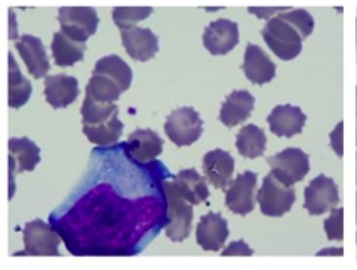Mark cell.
Returning <instances> with one entry per match:
<instances>
[{
	"label": "cell",
	"instance_id": "obj_39",
	"mask_svg": "<svg viewBox=\"0 0 357 270\" xmlns=\"http://www.w3.org/2000/svg\"><path fill=\"white\" fill-rule=\"evenodd\" d=\"M356 243H357V234H356Z\"/></svg>",
	"mask_w": 357,
	"mask_h": 270
},
{
	"label": "cell",
	"instance_id": "obj_18",
	"mask_svg": "<svg viewBox=\"0 0 357 270\" xmlns=\"http://www.w3.org/2000/svg\"><path fill=\"white\" fill-rule=\"evenodd\" d=\"M44 96L49 106L62 110L73 105L79 96V82L68 74H56L44 79Z\"/></svg>",
	"mask_w": 357,
	"mask_h": 270
},
{
	"label": "cell",
	"instance_id": "obj_12",
	"mask_svg": "<svg viewBox=\"0 0 357 270\" xmlns=\"http://www.w3.org/2000/svg\"><path fill=\"white\" fill-rule=\"evenodd\" d=\"M163 147L165 143L161 136L149 128L148 130H135L126 143L123 144L128 156L139 165L151 163L153 160H156L163 153Z\"/></svg>",
	"mask_w": 357,
	"mask_h": 270
},
{
	"label": "cell",
	"instance_id": "obj_11",
	"mask_svg": "<svg viewBox=\"0 0 357 270\" xmlns=\"http://www.w3.org/2000/svg\"><path fill=\"white\" fill-rule=\"evenodd\" d=\"M121 43L131 59L146 62L160 51V39L151 29L146 27H126L119 29Z\"/></svg>",
	"mask_w": 357,
	"mask_h": 270
},
{
	"label": "cell",
	"instance_id": "obj_36",
	"mask_svg": "<svg viewBox=\"0 0 357 270\" xmlns=\"http://www.w3.org/2000/svg\"><path fill=\"white\" fill-rule=\"evenodd\" d=\"M356 185H357V153H356Z\"/></svg>",
	"mask_w": 357,
	"mask_h": 270
},
{
	"label": "cell",
	"instance_id": "obj_32",
	"mask_svg": "<svg viewBox=\"0 0 357 270\" xmlns=\"http://www.w3.org/2000/svg\"><path fill=\"white\" fill-rule=\"evenodd\" d=\"M231 255H242V257H250L253 255V248L248 247L245 243V240H235L228 245L227 248L222 250V257H231Z\"/></svg>",
	"mask_w": 357,
	"mask_h": 270
},
{
	"label": "cell",
	"instance_id": "obj_29",
	"mask_svg": "<svg viewBox=\"0 0 357 270\" xmlns=\"http://www.w3.org/2000/svg\"><path fill=\"white\" fill-rule=\"evenodd\" d=\"M153 14V7H114L113 22L119 29L135 27L141 20Z\"/></svg>",
	"mask_w": 357,
	"mask_h": 270
},
{
	"label": "cell",
	"instance_id": "obj_25",
	"mask_svg": "<svg viewBox=\"0 0 357 270\" xmlns=\"http://www.w3.org/2000/svg\"><path fill=\"white\" fill-rule=\"evenodd\" d=\"M31 96V81L20 73L19 64L15 62L12 52H9V106L12 110H20L24 105H27Z\"/></svg>",
	"mask_w": 357,
	"mask_h": 270
},
{
	"label": "cell",
	"instance_id": "obj_24",
	"mask_svg": "<svg viewBox=\"0 0 357 270\" xmlns=\"http://www.w3.org/2000/svg\"><path fill=\"white\" fill-rule=\"evenodd\" d=\"M235 147L243 158H248V160L260 158L264 156L265 148H267V136H265V131L255 124H245L236 135Z\"/></svg>",
	"mask_w": 357,
	"mask_h": 270
},
{
	"label": "cell",
	"instance_id": "obj_4",
	"mask_svg": "<svg viewBox=\"0 0 357 270\" xmlns=\"http://www.w3.org/2000/svg\"><path fill=\"white\" fill-rule=\"evenodd\" d=\"M165 133L178 148L190 147L202 138L203 119L195 107H178L166 118Z\"/></svg>",
	"mask_w": 357,
	"mask_h": 270
},
{
	"label": "cell",
	"instance_id": "obj_33",
	"mask_svg": "<svg viewBox=\"0 0 357 270\" xmlns=\"http://www.w3.org/2000/svg\"><path fill=\"white\" fill-rule=\"evenodd\" d=\"M342 131H344V123L340 121L337 126H335V130L331 133V147L332 149L335 151V155L339 158L344 156V147H342Z\"/></svg>",
	"mask_w": 357,
	"mask_h": 270
},
{
	"label": "cell",
	"instance_id": "obj_22",
	"mask_svg": "<svg viewBox=\"0 0 357 270\" xmlns=\"http://www.w3.org/2000/svg\"><path fill=\"white\" fill-rule=\"evenodd\" d=\"M9 160L14 161L17 173L34 172L40 163V148L29 138H10Z\"/></svg>",
	"mask_w": 357,
	"mask_h": 270
},
{
	"label": "cell",
	"instance_id": "obj_26",
	"mask_svg": "<svg viewBox=\"0 0 357 270\" xmlns=\"http://www.w3.org/2000/svg\"><path fill=\"white\" fill-rule=\"evenodd\" d=\"M124 124L119 119V113H116L113 118H109L105 123L93 124V126H82V133L87 140L98 147H109V144L118 143L121 138Z\"/></svg>",
	"mask_w": 357,
	"mask_h": 270
},
{
	"label": "cell",
	"instance_id": "obj_35",
	"mask_svg": "<svg viewBox=\"0 0 357 270\" xmlns=\"http://www.w3.org/2000/svg\"><path fill=\"white\" fill-rule=\"evenodd\" d=\"M9 37H10L12 40H15V43H17V40H19L17 29H15V14L12 10H10V34H9Z\"/></svg>",
	"mask_w": 357,
	"mask_h": 270
},
{
	"label": "cell",
	"instance_id": "obj_38",
	"mask_svg": "<svg viewBox=\"0 0 357 270\" xmlns=\"http://www.w3.org/2000/svg\"><path fill=\"white\" fill-rule=\"evenodd\" d=\"M356 144H357V135H356Z\"/></svg>",
	"mask_w": 357,
	"mask_h": 270
},
{
	"label": "cell",
	"instance_id": "obj_1",
	"mask_svg": "<svg viewBox=\"0 0 357 270\" xmlns=\"http://www.w3.org/2000/svg\"><path fill=\"white\" fill-rule=\"evenodd\" d=\"M163 192L166 198V217H168L165 235L172 242H183L192 232L193 203L180 193L174 181H163Z\"/></svg>",
	"mask_w": 357,
	"mask_h": 270
},
{
	"label": "cell",
	"instance_id": "obj_9",
	"mask_svg": "<svg viewBox=\"0 0 357 270\" xmlns=\"http://www.w3.org/2000/svg\"><path fill=\"white\" fill-rule=\"evenodd\" d=\"M240 40L238 24L228 19H217L203 32V45L211 56H227Z\"/></svg>",
	"mask_w": 357,
	"mask_h": 270
},
{
	"label": "cell",
	"instance_id": "obj_21",
	"mask_svg": "<svg viewBox=\"0 0 357 270\" xmlns=\"http://www.w3.org/2000/svg\"><path fill=\"white\" fill-rule=\"evenodd\" d=\"M87 45L86 43H79V40L70 39L64 32L57 31L54 32L51 51L54 62L61 68H68V66H74L76 62L84 59Z\"/></svg>",
	"mask_w": 357,
	"mask_h": 270
},
{
	"label": "cell",
	"instance_id": "obj_23",
	"mask_svg": "<svg viewBox=\"0 0 357 270\" xmlns=\"http://www.w3.org/2000/svg\"><path fill=\"white\" fill-rule=\"evenodd\" d=\"M93 74H99V76H105L113 81L121 87L123 91H128L131 87L132 82V69L124 62L121 57L111 54V56L101 57L94 66Z\"/></svg>",
	"mask_w": 357,
	"mask_h": 270
},
{
	"label": "cell",
	"instance_id": "obj_37",
	"mask_svg": "<svg viewBox=\"0 0 357 270\" xmlns=\"http://www.w3.org/2000/svg\"><path fill=\"white\" fill-rule=\"evenodd\" d=\"M356 36H357V19H356Z\"/></svg>",
	"mask_w": 357,
	"mask_h": 270
},
{
	"label": "cell",
	"instance_id": "obj_27",
	"mask_svg": "<svg viewBox=\"0 0 357 270\" xmlns=\"http://www.w3.org/2000/svg\"><path fill=\"white\" fill-rule=\"evenodd\" d=\"M124 91L116 82L109 81L105 76L99 74H91L89 82L86 86V94L91 96L96 103H102V105H111L116 103Z\"/></svg>",
	"mask_w": 357,
	"mask_h": 270
},
{
	"label": "cell",
	"instance_id": "obj_16",
	"mask_svg": "<svg viewBox=\"0 0 357 270\" xmlns=\"http://www.w3.org/2000/svg\"><path fill=\"white\" fill-rule=\"evenodd\" d=\"M242 70L248 81L257 86H261L267 84L275 77L277 68L275 62L267 56V52L260 45L248 44L247 49H245Z\"/></svg>",
	"mask_w": 357,
	"mask_h": 270
},
{
	"label": "cell",
	"instance_id": "obj_13",
	"mask_svg": "<svg viewBox=\"0 0 357 270\" xmlns=\"http://www.w3.org/2000/svg\"><path fill=\"white\" fill-rule=\"evenodd\" d=\"M228 234V222L222 213L208 211L200 218L197 225V243L206 252H220L225 245Z\"/></svg>",
	"mask_w": 357,
	"mask_h": 270
},
{
	"label": "cell",
	"instance_id": "obj_7",
	"mask_svg": "<svg viewBox=\"0 0 357 270\" xmlns=\"http://www.w3.org/2000/svg\"><path fill=\"white\" fill-rule=\"evenodd\" d=\"M59 235L43 220H32L24 227V252L15 255H40V257H59Z\"/></svg>",
	"mask_w": 357,
	"mask_h": 270
},
{
	"label": "cell",
	"instance_id": "obj_2",
	"mask_svg": "<svg viewBox=\"0 0 357 270\" xmlns=\"http://www.w3.org/2000/svg\"><path fill=\"white\" fill-rule=\"evenodd\" d=\"M261 37L267 43L271 51L282 61L296 59L302 52V36L292 24L284 20L280 15L267 20L265 27L261 29Z\"/></svg>",
	"mask_w": 357,
	"mask_h": 270
},
{
	"label": "cell",
	"instance_id": "obj_6",
	"mask_svg": "<svg viewBox=\"0 0 357 270\" xmlns=\"http://www.w3.org/2000/svg\"><path fill=\"white\" fill-rule=\"evenodd\" d=\"M57 22L61 32L70 39L86 43L91 36L96 34L99 15L93 7H61L57 12Z\"/></svg>",
	"mask_w": 357,
	"mask_h": 270
},
{
	"label": "cell",
	"instance_id": "obj_8",
	"mask_svg": "<svg viewBox=\"0 0 357 270\" xmlns=\"http://www.w3.org/2000/svg\"><path fill=\"white\" fill-rule=\"evenodd\" d=\"M304 198V209L310 215H324L337 209L340 202L339 186L332 178L319 174L305 188Z\"/></svg>",
	"mask_w": 357,
	"mask_h": 270
},
{
	"label": "cell",
	"instance_id": "obj_17",
	"mask_svg": "<svg viewBox=\"0 0 357 270\" xmlns=\"http://www.w3.org/2000/svg\"><path fill=\"white\" fill-rule=\"evenodd\" d=\"M307 116L298 106L292 105H279L268 114L267 123L271 131L280 138H292V136L301 135L304 130Z\"/></svg>",
	"mask_w": 357,
	"mask_h": 270
},
{
	"label": "cell",
	"instance_id": "obj_3",
	"mask_svg": "<svg viewBox=\"0 0 357 270\" xmlns=\"http://www.w3.org/2000/svg\"><path fill=\"white\" fill-rule=\"evenodd\" d=\"M296 190L284 185L272 172L264 178L260 190L257 192V203L265 217L280 218L292 210L296 203Z\"/></svg>",
	"mask_w": 357,
	"mask_h": 270
},
{
	"label": "cell",
	"instance_id": "obj_34",
	"mask_svg": "<svg viewBox=\"0 0 357 270\" xmlns=\"http://www.w3.org/2000/svg\"><path fill=\"white\" fill-rule=\"evenodd\" d=\"M289 9H285V7H272V9H261V7H250V9H248V12H250V14H255L257 17L259 19H267V20H271L272 17L271 15L272 14H277V12H287Z\"/></svg>",
	"mask_w": 357,
	"mask_h": 270
},
{
	"label": "cell",
	"instance_id": "obj_20",
	"mask_svg": "<svg viewBox=\"0 0 357 270\" xmlns=\"http://www.w3.org/2000/svg\"><path fill=\"white\" fill-rule=\"evenodd\" d=\"M173 181L176 188L180 190V193L183 195L186 200L192 202L193 205H202V203H206V200H208L210 190L205 177H202L195 168L178 172Z\"/></svg>",
	"mask_w": 357,
	"mask_h": 270
},
{
	"label": "cell",
	"instance_id": "obj_5",
	"mask_svg": "<svg viewBox=\"0 0 357 270\" xmlns=\"http://www.w3.org/2000/svg\"><path fill=\"white\" fill-rule=\"evenodd\" d=\"M271 172L284 185L294 186L302 181L310 172V158L301 148H285L280 153L268 158Z\"/></svg>",
	"mask_w": 357,
	"mask_h": 270
},
{
	"label": "cell",
	"instance_id": "obj_15",
	"mask_svg": "<svg viewBox=\"0 0 357 270\" xmlns=\"http://www.w3.org/2000/svg\"><path fill=\"white\" fill-rule=\"evenodd\" d=\"M15 49H17L22 61L26 62L29 74L32 77H47V73L51 70V61H49L43 40L39 37L31 34L19 37V40L15 43Z\"/></svg>",
	"mask_w": 357,
	"mask_h": 270
},
{
	"label": "cell",
	"instance_id": "obj_30",
	"mask_svg": "<svg viewBox=\"0 0 357 270\" xmlns=\"http://www.w3.org/2000/svg\"><path fill=\"white\" fill-rule=\"evenodd\" d=\"M280 17L287 20L297 29L302 39H307L314 32V17L305 9H290L287 12H282Z\"/></svg>",
	"mask_w": 357,
	"mask_h": 270
},
{
	"label": "cell",
	"instance_id": "obj_14",
	"mask_svg": "<svg viewBox=\"0 0 357 270\" xmlns=\"http://www.w3.org/2000/svg\"><path fill=\"white\" fill-rule=\"evenodd\" d=\"M235 172V160L225 149H211L203 156V173L211 186L225 190L231 183Z\"/></svg>",
	"mask_w": 357,
	"mask_h": 270
},
{
	"label": "cell",
	"instance_id": "obj_19",
	"mask_svg": "<svg viewBox=\"0 0 357 270\" xmlns=\"http://www.w3.org/2000/svg\"><path fill=\"white\" fill-rule=\"evenodd\" d=\"M255 107V96L248 91L235 89L228 94L220 107V123L227 128H234L250 118Z\"/></svg>",
	"mask_w": 357,
	"mask_h": 270
},
{
	"label": "cell",
	"instance_id": "obj_28",
	"mask_svg": "<svg viewBox=\"0 0 357 270\" xmlns=\"http://www.w3.org/2000/svg\"><path fill=\"white\" fill-rule=\"evenodd\" d=\"M116 113H119V106L116 103L102 105V103H96L93 98L86 94L84 103H82L81 107L82 126H93V124L105 123L109 118H113Z\"/></svg>",
	"mask_w": 357,
	"mask_h": 270
},
{
	"label": "cell",
	"instance_id": "obj_10",
	"mask_svg": "<svg viewBox=\"0 0 357 270\" xmlns=\"http://www.w3.org/2000/svg\"><path fill=\"white\" fill-rule=\"evenodd\" d=\"M255 172L240 173L225 192V205L236 215H248L255 209V190H257Z\"/></svg>",
	"mask_w": 357,
	"mask_h": 270
},
{
	"label": "cell",
	"instance_id": "obj_31",
	"mask_svg": "<svg viewBox=\"0 0 357 270\" xmlns=\"http://www.w3.org/2000/svg\"><path fill=\"white\" fill-rule=\"evenodd\" d=\"M324 230L329 240L342 242L344 240V209H334L331 211V217L324 220Z\"/></svg>",
	"mask_w": 357,
	"mask_h": 270
}]
</instances>
